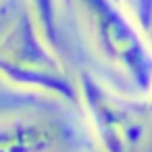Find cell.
I'll return each instance as SVG.
<instances>
[{
  "label": "cell",
  "instance_id": "cell-8",
  "mask_svg": "<svg viewBox=\"0 0 152 152\" xmlns=\"http://www.w3.org/2000/svg\"><path fill=\"white\" fill-rule=\"evenodd\" d=\"M150 42H152V38H150Z\"/></svg>",
  "mask_w": 152,
  "mask_h": 152
},
{
  "label": "cell",
  "instance_id": "cell-3",
  "mask_svg": "<svg viewBox=\"0 0 152 152\" xmlns=\"http://www.w3.org/2000/svg\"><path fill=\"white\" fill-rule=\"evenodd\" d=\"M79 110L100 152H140L150 125L144 100L135 102L110 88L96 73H77Z\"/></svg>",
  "mask_w": 152,
  "mask_h": 152
},
{
  "label": "cell",
  "instance_id": "cell-1",
  "mask_svg": "<svg viewBox=\"0 0 152 152\" xmlns=\"http://www.w3.org/2000/svg\"><path fill=\"white\" fill-rule=\"evenodd\" d=\"M0 81L79 110L77 73H71L58 50L46 40L27 4L0 36Z\"/></svg>",
  "mask_w": 152,
  "mask_h": 152
},
{
  "label": "cell",
  "instance_id": "cell-6",
  "mask_svg": "<svg viewBox=\"0 0 152 152\" xmlns=\"http://www.w3.org/2000/svg\"><path fill=\"white\" fill-rule=\"evenodd\" d=\"M119 2L150 40L152 38V0H119Z\"/></svg>",
  "mask_w": 152,
  "mask_h": 152
},
{
  "label": "cell",
  "instance_id": "cell-5",
  "mask_svg": "<svg viewBox=\"0 0 152 152\" xmlns=\"http://www.w3.org/2000/svg\"><path fill=\"white\" fill-rule=\"evenodd\" d=\"M36 17L46 40L58 50L61 48V23H58V0H27L25 2Z\"/></svg>",
  "mask_w": 152,
  "mask_h": 152
},
{
  "label": "cell",
  "instance_id": "cell-4",
  "mask_svg": "<svg viewBox=\"0 0 152 152\" xmlns=\"http://www.w3.org/2000/svg\"><path fill=\"white\" fill-rule=\"evenodd\" d=\"M67 140V127L52 117L0 115V152H61Z\"/></svg>",
  "mask_w": 152,
  "mask_h": 152
},
{
  "label": "cell",
  "instance_id": "cell-2",
  "mask_svg": "<svg viewBox=\"0 0 152 152\" xmlns=\"http://www.w3.org/2000/svg\"><path fill=\"white\" fill-rule=\"evenodd\" d=\"M98 56L115 67L137 94L152 83V42L119 0H71Z\"/></svg>",
  "mask_w": 152,
  "mask_h": 152
},
{
  "label": "cell",
  "instance_id": "cell-7",
  "mask_svg": "<svg viewBox=\"0 0 152 152\" xmlns=\"http://www.w3.org/2000/svg\"><path fill=\"white\" fill-rule=\"evenodd\" d=\"M144 106H146V113H148L150 119H152V83H150L148 92L144 94Z\"/></svg>",
  "mask_w": 152,
  "mask_h": 152
}]
</instances>
